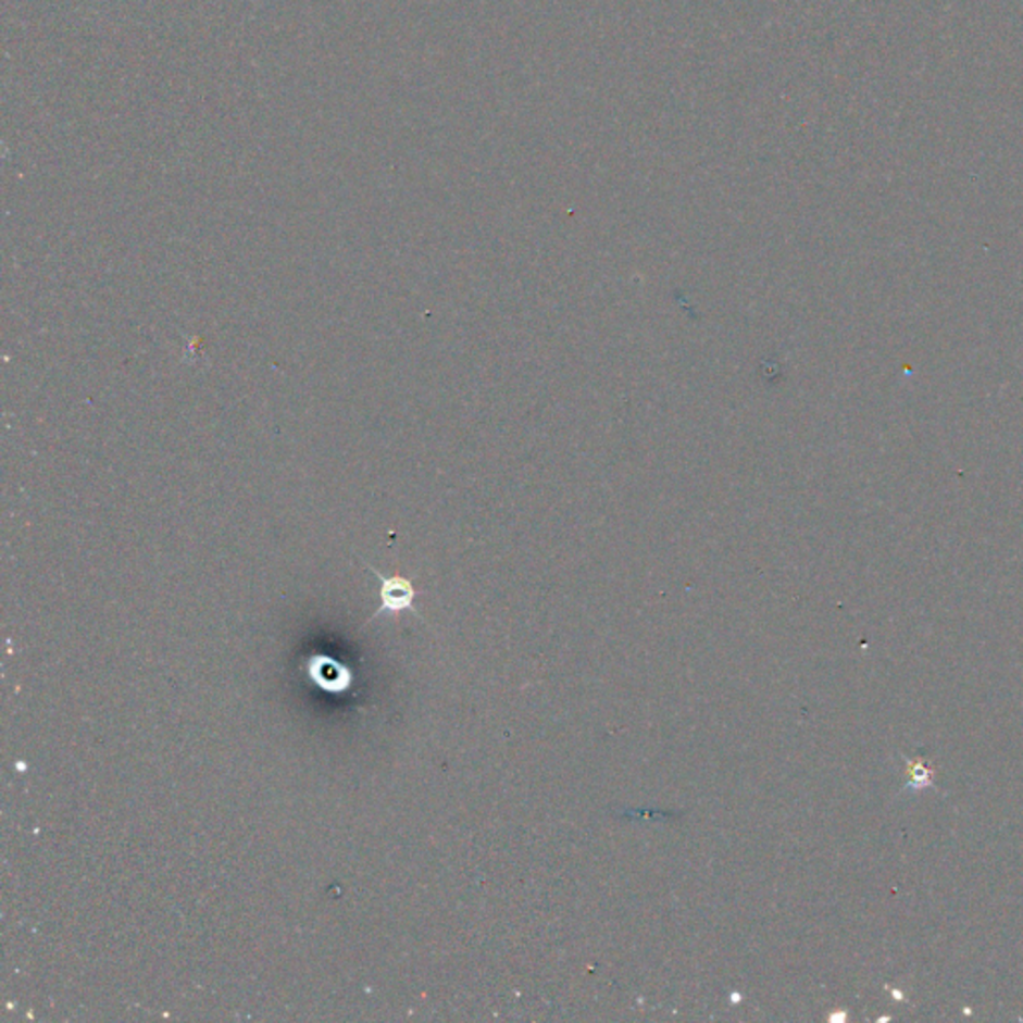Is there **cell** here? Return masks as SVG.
Here are the masks:
<instances>
[{
  "label": "cell",
  "mask_w": 1023,
  "mask_h": 1023,
  "mask_svg": "<svg viewBox=\"0 0 1023 1023\" xmlns=\"http://www.w3.org/2000/svg\"><path fill=\"white\" fill-rule=\"evenodd\" d=\"M369 566V564H366ZM372 574L378 578L380 582V606L378 610L372 614L366 624L374 622L376 617L383 616H395V614H402V612H412V614H419L416 608H414V600H416V590L412 586V582L402 576H384L383 572H378L376 567L369 566ZM364 624V626H366Z\"/></svg>",
  "instance_id": "cell-1"
},
{
  "label": "cell",
  "mask_w": 1023,
  "mask_h": 1023,
  "mask_svg": "<svg viewBox=\"0 0 1023 1023\" xmlns=\"http://www.w3.org/2000/svg\"><path fill=\"white\" fill-rule=\"evenodd\" d=\"M309 670L312 682L316 686H321L322 690L333 691V694L348 690V686L352 682L350 670L342 666V664H338V662H334L330 658L314 656L309 662Z\"/></svg>",
  "instance_id": "cell-2"
}]
</instances>
